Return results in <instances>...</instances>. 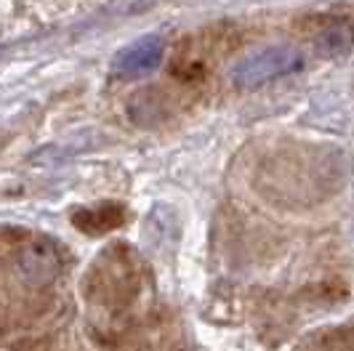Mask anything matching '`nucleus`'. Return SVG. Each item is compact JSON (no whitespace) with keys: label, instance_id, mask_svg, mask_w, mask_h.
<instances>
[{"label":"nucleus","instance_id":"nucleus-1","mask_svg":"<svg viewBox=\"0 0 354 351\" xmlns=\"http://www.w3.org/2000/svg\"><path fill=\"white\" fill-rule=\"evenodd\" d=\"M19 272L32 285H46L59 272V256L46 240H32L19 250Z\"/></svg>","mask_w":354,"mask_h":351},{"label":"nucleus","instance_id":"nucleus-2","mask_svg":"<svg viewBox=\"0 0 354 351\" xmlns=\"http://www.w3.org/2000/svg\"><path fill=\"white\" fill-rule=\"evenodd\" d=\"M296 351H354V325H338L306 335Z\"/></svg>","mask_w":354,"mask_h":351},{"label":"nucleus","instance_id":"nucleus-3","mask_svg":"<svg viewBox=\"0 0 354 351\" xmlns=\"http://www.w3.org/2000/svg\"><path fill=\"white\" fill-rule=\"evenodd\" d=\"M72 224L83 229L86 234H104L109 229L123 224V211L118 205H102L93 211H77L72 216Z\"/></svg>","mask_w":354,"mask_h":351},{"label":"nucleus","instance_id":"nucleus-4","mask_svg":"<svg viewBox=\"0 0 354 351\" xmlns=\"http://www.w3.org/2000/svg\"><path fill=\"white\" fill-rule=\"evenodd\" d=\"M158 46L155 43H149V40H144L139 46H133V48H128V51L118 59V67L123 72H142L147 67H152L155 61H158Z\"/></svg>","mask_w":354,"mask_h":351}]
</instances>
